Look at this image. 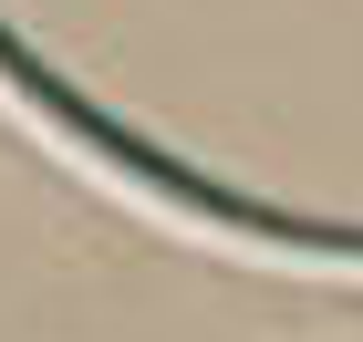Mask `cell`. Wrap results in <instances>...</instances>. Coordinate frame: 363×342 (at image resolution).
I'll list each match as a JSON object with an SVG mask.
<instances>
[{
  "instance_id": "obj_1",
  "label": "cell",
  "mask_w": 363,
  "mask_h": 342,
  "mask_svg": "<svg viewBox=\"0 0 363 342\" xmlns=\"http://www.w3.org/2000/svg\"><path fill=\"white\" fill-rule=\"evenodd\" d=\"M0 84L21 93V104L42 114V125H62L73 145H94L104 166H125L135 187L177 198L187 218H218V228H259V239H291V249H333V259H363V228H311V218H270V207H250V198H228V187H208V176H187V166L167 156V145H135L125 125H104V114H94L84 93L62 84V73H42V62H31L21 42H11V31H0Z\"/></svg>"
}]
</instances>
